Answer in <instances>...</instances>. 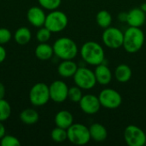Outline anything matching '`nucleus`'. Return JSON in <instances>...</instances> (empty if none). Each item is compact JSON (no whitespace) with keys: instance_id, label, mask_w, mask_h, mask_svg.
Segmentation results:
<instances>
[{"instance_id":"obj_11","label":"nucleus","mask_w":146,"mask_h":146,"mask_svg":"<svg viewBox=\"0 0 146 146\" xmlns=\"http://www.w3.org/2000/svg\"><path fill=\"white\" fill-rule=\"evenodd\" d=\"M68 85L62 80H55L49 86L50 100L55 103H62L67 100L68 95Z\"/></svg>"},{"instance_id":"obj_17","label":"nucleus","mask_w":146,"mask_h":146,"mask_svg":"<svg viewBox=\"0 0 146 146\" xmlns=\"http://www.w3.org/2000/svg\"><path fill=\"white\" fill-rule=\"evenodd\" d=\"M74 123L73 115L68 110H60L55 116V124L56 127L68 129Z\"/></svg>"},{"instance_id":"obj_16","label":"nucleus","mask_w":146,"mask_h":146,"mask_svg":"<svg viewBox=\"0 0 146 146\" xmlns=\"http://www.w3.org/2000/svg\"><path fill=\"white\" fill-rule=\"evenodd\" d=\"M78 68L77 63L73 60H62L57 67V72L63 78H70L74 77Z\"/></svg>"},{"instance_id":"obj_7","label":"nucleus","mask_w":146,"mask_h":146,"mask_svg":"<svg viewBox=\"0 0 146 146\" xmlns=\"http://www.w3.org/2000/svg\"><path fill=\"white\" fill-rule=\"evenodd\" d=\"M74 81L77 86L84 90H91L98 83L95 73L86 67L78 68L74 75Z\"/></svg>"},{"instance_id":"obj_5","label":"nucleus","mask_w":146,"mask_h":146,"mask_svg":"<svg viewBox=\"0 0 146 146\" xmlns=\"http://www.w3.org/2000/svg\"><path fill=\"white\" fill-rule=\"evenodd\" d=\"M68 18L67 15L61 10H51L46 15L44 27H47L51 33L62 32L68 26Z\"/></svg>"},{"instance_id":"obj_28","label":"nucleus","mask_w":146,"mask_h":146,"mask_svg":"<svg viewBox=\"0 0 146 146\" xmlns=\"http://www.w3.org/2000/svg\"><path fill=\"white\" fill-rule=\"evenodd\" d=\"M38 3L43 9L51 11L57 9L60 7L62 0H38Z\"/></svg>"},{"instance_id":"obj_13","label":"nucleus","mask_w":146,"mask_h":146,"mask_svg":"<svg viewBox=\"0 0 146 146\" xmlns=\"http://www.w3.org/2000/svg\"><path fill=\"white\" fill-rule=\"evenodd\" d=\"M27 18L28 22L32 26L39 28V27L44 26L46 15L42 7L33 6L27 10Z\"/></svg>"},{"instance_id":"obj_35","label":"nucleus","mask_w":146,"mask_h":146,"mask_svg":"<svg viewBox=\"0 0 146 146\" xmlns=\"http://www.w3.org/2000/svg\"><path fill=\"white\" fill-rule=\"evenodd\" d=\"M140 9L146 13V3H144L141 6H140Z\"/></svg>"},{"instance_id":"obj_23","label":"nucleus","mask_w":146,"mask_h":146,"mask_svg":"<svg viewBox=\"0 0 146 146\" xmlns=\"http://www.w3.org/2000/svg\"><path fill=\"white\" fill-rule=\"evenodd\" d=\"M112 15H110V13L105 9H102L100 10L97 15H96V21L98 23V25L102 27V28H107L109 27H110L111 23H112Z\"/></svg>"},{"instance_id":"obj_18","label":"nucleus","mask_w":146,"mask_h":146,"mask_svg":"<svg viewBox=\"0 0 146 146\" xmlns=\"http://www.w3.org/2000/svg\"><path fill=\"white\" fill-rule=\"evenodd\" d=\"M91 139L96 142H104L108 137V132L105 127L100 123H93L89 127Z\"/></svg>"},{"instance_id":"obj_24","label":"nucleus","mask_w":146,"mask_h":146,"mask_svg":"<svg viewBox=\"0 0 146 146\" xmlns=\"http://www.w3.org/2000/svg\"><path fill=\"white\" fill-rule=\"evenodd\" d=\"M50 137H51V139L54 142H56V143H62V142H64L65 140L68 139L67 129L56 127L51 131Z\"/></svg>"},{"instance_id":"obj_10","label":"nucleus","mask_w":146,"mask_h":146,"mask_svg":"<svg viewBox=\"0 0 146 146\" xmlns=\"http://www.w3.org/2000/svg\"><path fill=\"white\" fill-rule=\"evenodd\" d=\"M124 139L129 146H143L146 143L145 133L135 125H129L124 131Z\"/></svg>"},{"instance_id":"obj_6","label":"nucleus","mask_w":146,"mask_h":146,"mask_svg":"<svg viewBox=\"0 0 146 146\" xmlns=\"http://www.w3.org/2000/svg\"><path fill=\"white\" fill-rule=\"evenodd\" d=\"M29 100L30 103L36 107L45 105L50 100L49 86L43 82L33 85L29 92Z\"/></svg>"},{"instance_id":"obj_31","label":"nucleus","mask_w":146,"mask_h":146,"mask_svg":"<svg viewBox=\"0 0 146 146\" xmlns=\"http://www.w3.org/2000/svg\"><path fill=\"white\" fill-rule=\"evenodd\" d=\"M6 56H7V52L5 48L2 44H0V64L4 62V60L6 59Z\"/></svg>"},{"instance_id":"obj_32","label":"nucleus","mask_w":146,"mask_h":146,"mask_svg":"<svg viewBox=\"0 0 146 146\" xmlns=\"http://www.w3.org/2000/svg\"><path fill=\"white\" fill-rule=\"evenodd\" d=\"M118 20L121 22H127V12H121L118 15Z\"/></svg>"},{"instance_id":"obj_22","label":"nucleus","mask_w":146,"mask_h":146,"mask_svg":"<svg viewBox=\"0 0 146 146\" xmlns=\"http://www.w3.org/2000/svg\"><path fill=\"white\" fill-rule=\"evenodd\" d=\"M21 121L27 125H33L38 122L39 119L38 113L33 109H26L20 114Z\"/></svg>"},{"instance_id":"obj_33","label":"nucleus","mask_w":146,"mask_h":146,"mask_svg":"<svg viewBox=\"0 0 146 146\" xmlns=\"http://www.w3.org/2000/svg\"><path fill=\"white\" fill-rule=\"evenodd\" d=\"M5 94H6V89H5V86L3 83L0 82V99H3L5 97Z\"/></svg>"},{"instance_id":"obj_34","label":"nucleus","mask_w":146,"mask_h":146,"mask_svg":"<svg viewBox=\"0 0 146 146\" xmlns=\"http://www.w3.org/2000/svg\"><path fill=\"white\" fill-rule=\"evenodd\" d=\"M6 130H5V127L3 124V121H0V139L5 135Z\"/></svg>"},{"instance_id":"obj_8","label":"nucleus","mask_w":146,"mask_h":146,"mask_svg":"<svg viewBox=\"0 0 146 146\" xmlns=\"http://www.w3.org/2000/svg\"><path fill=\"white\" fill-rule=\"evenodd\" d=\"M103 43L110 49H118L123 46L124 33L117 27H109L102 34Z\"/></svg>"},{"instance_id":"obj_14","label":"nucleus","mask_w":146,"mask_h":146,"mask_svg":"<svg viewBox=\"0 0 146 146\" xmlns=\"http://www.w3.org/2000/svg\"><path fill=\"white\" fill-rule=\"evenodd\" d=\"M145 14L140 8H133L127 12V23L129 27H141L146 21Z\"/></svg>"},{"instance_id":"obj_2","label":"nucleus","mask_w":146,"mask_h":146,"mask_svg":"<svg viewBox=\"0 0 146 146\" xmlns=\"http://www.w3.org/2000/svg\"><path fill=\"white\" fill-rule=\"evenodd\" d=\"M52 46L54 55L62 60H74L78 55V46L70 38H59L55 41Z\"/></svg>"},{"instance_id":"obj_19","label":"nucleus","mask_w":146,"mask_h":146,"mask_svg":"<svg viewBox=\"0 0 146 146\" xmlns=\"http://www.w3.org/2000/svg\"><path fill=\"white\" fill-rule=\"evenodd\" d=\"M54 55L53 46L47 43H40L35 49V56L41 61L50 60Z\"/></svg>"},{"instance_id":"obj_9","label":"nucleus","mask_w":146,"mask_h":146,"mask_svg":"<svg viewBox=\"0 0 146 146\" xmlns=\"http://www.w3.org/2000/svg\"><path fill=\"white\" fill-rule=\"evenodd\" d=\"M101 106L109 110L119 108L122 103L121 95L115 89L105 88L101 91L98 96Z\"/></svg>"},{"instance_id":"obj_4","label":"nucleus","mask_w":146,"mask_h":146,"mask_svg":"<svg viewBox=\"0 0 146 146\" xmlns=\"http://www.w3.org/2000/svg\"><path fill=\"white\" fill-rule=\"evenodd\" d=\"M67 133L68 139L76 145H85L92 139L89 128L81 123H73L67 129Z\"/></svg>"},{"instance_id":"obj_1","label":"nucleus","mask_w":146,"mask_h":146,"mask_svg":"<svg viewBox=\"0 0 146 146\" xmlns=\"http://www.w3.org/2000/svg\"><path fill=\"white\" fill-rule=\"evenodd\" d=\"M80 56L85 62L92 66L104 63L105 52L103 46L95 41H87L80 48Z\"/></svg>"},{"instance_id":"obj_25","label":"nucleus","mask_w":146,"mask_h":146,"mask_svg":"<svg viewBox=\"0 0 146 146\" xmlns=\"http://www.w3.org/2000/svg\"><path fill=\"white\" fill-rule=\"evenodd\" d=\"M11 115V107L4 98L0 99V121H7Z\"/></svg>"},{"instance_id":"obj_30","label":"nucleus","mask_w":146,"mask_h":146,"mask_svg":"<svg viewBox=\"0 0 146 146\" xmlns=\"http://www.w3.org/2000/svg\"><path fill=\"white\" fill-rule=\"evenodd\" d=\"M12 38L11 32L5 27H0V44L3 45L10 41Z\"/></svg>"},{"instance_id":"obj_26","label":"nucleus","mask_w":146,"mask_h":146,"mask_svg":"<svg viewBox=\"0 0 146 146\" xmlns=\"http://www.w3.org/2000/svg\"><path fill=\"white\" fill-rule=\"evenodd\" d=\"M51 33H52L47 27L43 26L38 30L36 33V38L39 43H47L51 37Z\"/></svg>"},{"instance_id":"obj_15","label":"nucleus","mask_w":146,"mask_h":146,"mask_svg":"<svg viewBox=\"0 0 146 146\" xmlns=\"http://www.w3.org/2000/svg\"><path fill=\"white\" fill-rule=\"evenodd\" d=\"M94 73L97 82L102 86L109 85L112 80V72L110 68L104 63L96 66Z\"/></svg>"},{"instance_id":"obj_3","label":"nucleus","mask_w":146,"mask_h":146,"mask_svg":"<svg viewBox=\"0 0 146 146\" xmlns=\"http://www.w3.org/2000/svg\"><path fill=\"white\" fill-rule=\"evenodd\" d=\"M145 43V33L140 27H129L124 33L123 47L128 53H137Z\"/></svg>"},{"instance_id":"obj_20","label":"nucleus","mask_w":146,"mask_h":146,"mask_svg":"<svg viewBox=\"0 0 146 146\" xmlns=\"http://www.w3.org/2000/svg\"><path fill=\"white\" fill-rule=\"evenodd\" d=\"M133 72L131 68L124 63L118 65L115 70V77L117 81L121 83H126L129 81L132 78Z\"/></svg>"},{"instance_id":"obj_27","label":"nucleus","mask_w":146,"mask_h":146,"mask_svg":"<svg viewBox=\"0 0 146 146\" xmlns=\"http://www.w3.org/2000/svg\"><path fill=\"white\" fill-rule=\"evenodd\" d=\"M81 88H80L79 86H72L68 89V98L74 102V103H79L81 99V98L83 97L82 92H81Z\"/></svg>"},{"instance_id":"obj_29","label":"nucleus","mask_w":146,"mask_h":146,"mask_svg":"<svg viewBox=\"0 0 146 146\" xmlns=\"http://www.w3.org/2000/svg\"><path fill=\"white\" fill-rule=\"evenodd\" d=\"M0 144L2 146H20L21 142L20 140L12 135H7L5 134L1 139H0Z\"/></svg>"},{"instance_id":"obj_36","label":"nucleus","mask_w":146,"mask_h":146,"mask_svg":"<svg viewBox=\"0 0 146 146\" xmlns=\"http://www.w3.org/2000/svg\"><path fill=\"white\" fill-rule=\"evenodd\" d=\"M145 135H146V133H145Z\"/></svg>"},{"instance_id":"obj_21","label":"nucleus","mask_w":146,"mask_h":146,"mask_svg":"<svg viewBox=\"0 0 146 146\" xmlns=\"http://www.w3.org/2000/svg\"><path fill=\"white\" fill-rule=\"evenodd\" d=\"M31 38H32V33L30 29L26 27H19L14 34L15 41L20 45L27 44L30 42Z\"/></svg>"},{"instance_id":"obj_12","label":"nucleus","mask_w":146,"mask_h":146,"mask_svg":"<svg viewBox=\"0 0 146 146\" xmlns=\"http://www.w3.org/2000/svg\"><path fill=\"white\" fill-rule=\"evenodd\" d=\"M79 104L81 110L87 115L97 114L100 110V108L102 107L98 97L93 94L83 95Z\"/></svg>"}]
</instances>
